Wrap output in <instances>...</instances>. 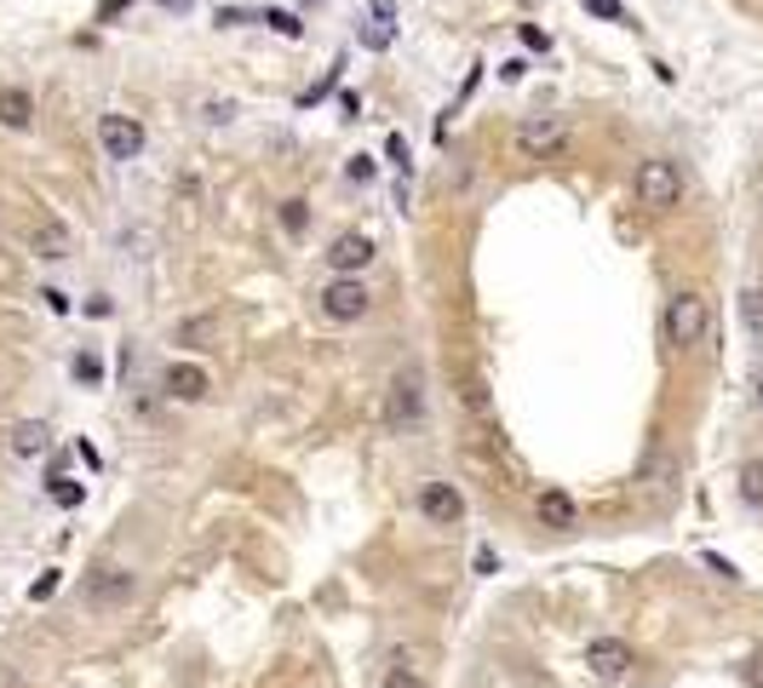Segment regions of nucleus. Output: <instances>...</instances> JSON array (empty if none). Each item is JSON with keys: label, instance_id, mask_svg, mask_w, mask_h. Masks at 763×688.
Wrapping results in <instances>:
<instances>
[{"label": "nucleus", "instance_id": "obj_1", "mask_svg": "<svg viewBox=\"0 0 763 688\" xmlns=\"http://www.w3.org/2000/svg\"><path fill=\"white\" fill-rule=\"evenodd\" d=\"M632 195H638L643 213H672V206L683 201V172H678V161H667V155L638 161V172H632Z\"/></svg>", "mask_w": 763, "mask_h": 688}, {"label": "nucleus", "instance_id": "obj_2", "mask_svg": "<svg viewBox=\"0 0 763 688\" xmlns=\"http://www.w3.org/2000/svg\"><path fill=\"white\" fill-rule=\"evenodd\" d=\"M706 327H712L706 293H672V304H667V344L672 351H694V344L706 338Z\"/></svg>", "mask_w": 763, "mask_h": 688}, {"label": "nucleus", "instance_id": "obj_3", "mask_svg": "<svg viewBox=\"0 0 763 688\" xmlns=\"http://www.w3.org/2000/svg\"><path fill=\"white\" fill-rule=\"evenodd\" d=\"M562 144H569V121H562V115H528L517 127V155H528V161H546Z\"/></svg>", "mask_w": 763, "mask_h": 688}, {"label": "nucleus", "instance_id": "obj_4", "mask_svg": "<svg viewBox=\"0 0 763 688\" xmlns=\"http://www.w3.org/2000/svg\"><path fill=\"white\" fill-rule=\"evenodd\" d=\"M322 316L327 322H362V316H368V287H362V275H339V282H327L322 293Z\"/></svg>", "mask_w": 763, "mask_h": 688}, {"label": "nucleus", "instance_id": "obj_5", "mask_svg": "<svg viewBox=\"0 0 763 688\" xmlns=\"http://www.w3.org/2000/svg\"><path fill=\"white\" fill-rule=\"evenodd\" d=\"M425 419V385L419 373H396L390 378V431H414Z\"/></svg>", "mask_w": 763, "mask_h": 688}, {"label": "nucleus", "instance_id": "obj_6", "mask_svg": "<svg viewBox=\"0 0 763 688\" xmlns=\"http://www.w3.org/2000/svg\"><path fill=\"white\" fill-rule=\"evenodd\" d=\"M98 144H104L110 161H132L144 150V127L132 115H98Z\"/></svg>", "mask_w": 763, "mask_h": 688}, {"label": "nucleus", "instance_id": "obj_7", "mask_svg": "<svg viewBox=\"0 0 763 688\" xmlns=\"http://www.w3.org/2000/svg\"><path fill=\"white\" fill-rule=\"evenodd\" d=\"M87 597L98 608H121V603L139 597V579H132V568H92L87 574Z\"/></svg>", "mask_w": 763, "mask_h": 688}, {"label": "nucleus", "instance_id": "obj_8", "mask_svg": "<svg viewBox=\"0 0 763 688\" xmlns=\"http://www.w3.org/2000/svg\"><path fill=\"white\" fill-rule=\"evenodd\" d=\"M419 516H425V523L454 528L459 516H466V494H459L454 482H425V488H419Z\"/></svg>", "mask_w": 763, "mask_h": 688}, {"label": "nucleus", "instance_id": "obj_9", "mask_svg": "<svg viewBox=\"0 0 763 688\" xmlns=\"http://www.w3.org/2000/svg\"><path fill=\"white\" fill-rule=\"evenodd\" d=\"M322 259H327V270H334V275H362V270L374 264V241H368V235H356V230H345Z\"/></svg>", "mask_w": 763, "mask_h": 688}, {"label": "nucleus", "instance_id": "obj_10", "mask_svg": "<svg viewBox=\"0 0 763 688\" xmlns=\"http://www.w3.org/2000/svg\"><path fill=\"white\" fill-rule=\"evenodd\" d=\"M586 666H591L597 682H620L625 666H632V648H625L620 637H597V643L586 648Z\"/></svg>", "mask_w": 763, "mask_h": 688}, {"label": "nucleus", "instance_id": "obj_11", "mask_svg": "<svg viewBox=\"0 0 763 688\" xmlns=\"http://www.w3.org/2000/svg\"><path fill=\"white\" fill-rule=\"evenodd\" d=\"M161 385H167L173 402H202V396L213 391V378H207V367H195V362H173Z\"/></svg>", "mask_w": 763, "mask_h": 688}, {"label": "nucleus", "instance_id": "obj_12", "mask_svg": "<svg viewBox=\"0 0 763 688\" xmlns=\"http://www.w3.org/2000/svg\"><path fill=\"white\" fill-rule=\"evenodd\" d=\"M0 127L7 132H29L35 127V98L23 87H0Z\"/></svg>", "mask_w": 763, "mask_h": 688}, {"label": "nucleus", "instance_id": "obj_13", "mask_svg": "<svg viewBox=\"0 0 763 688\" xmlns=\"http://www.w3.org/2000/svg\"><path fill=\"white\" fill-rule=\"evenodd\" d=\"M535 510H540V523H546V528H557V534H569V528L580 523V510H574V499L562 494V488H546V494L535 499Z\"/></svg>", "mask_w": 763, "mask_h": 688}, {"label": "nucleus", "instance_id": "obj_14", "mask_svg": "<svg viewBox=\"0 0 763 688\" xmlns=\"http://www.w3.org/2000/svg\"><path fill=\"white\" fill-rule=\"evenodd\" d=\"M29 247H35L41 259H63V253H70V230H63L58 219H47V224H35V235H29Z\"/></svg>", "mask_w": 763, "mask_h": 688}, {"label": "nucleus", "instance_id": "obj_15", "mask_svg": "<svg viewBox=\"0 0 763 688\" xmlns=\"http://www.w3.org/2000/svg\"><path fill=\"white\" fill-rule=\"evenodd\" d=\"M41 447H47V425H41V419H23V425L12 431V454H23V459H35Z\"/></svg>", "mask_w": 763, "mask_h": 688}, {"label": "nucleus", "instance_id": "obj_16", "mask_svg": "<svg viewBox=\"0 0 763 688\" xmlns=\"http://www.w3.org/2000/svg\"><path fill=\"white\" fill-rule=\"evenodd\" d=\"M741 322H746V333L763 344V287H746V293H741Z\"/></svg>", "mask_w": 763, "mask_h": 688}, {"label": "nucleus", "instance_id": "obj_17", "mask_svg": "<svg viewBox=\"0 0 763 688\" xmlns=\"http://www.w3.org/2000/svg\"><path fill=\"white\" fill-rule=\"evenodd\" d=\"M741 499H746V505H763V459H746V465H741Z\"/></svg>", "mask_w": 763, "mask_h": 688}, {"label": "nucleus", "instance_id": "obj_18", "mask_svg": "<svg viewBox=\"0 0 763 688\" xmlns=\"http://www.w3.org/2000/svg\"><path fill=\"white\" fill-rule=\"evenodd\" d=\"M258 23H271L276 34H287V41H298V34H305V23H298L293 12H276V7H258Z\"/></svg>", "mask_w": 763, "mask_h": 688}, {"label": "nucleus", "instance_id": "obj_19", "mask_svg": "<svg viewBox=\"0 0 763 688\" xmlns=\"http://www.w3.org/2000/svg\"><path fill=\"white\" fill-rule=\"evenodd\" d=\"M305 224H311V206L298 201V195L282 201V230H287V235H305Z\"/></svg>", "mask_w": 763, "mask_h": 688}, {"label": "nucleus", "instance_id": "obj_20", "mask_svg": "<svg viewBox=\"0 0 763 688\" xmlns=\"http://www.w3.org/2000/svg\"><path fill=\"white\" fill-rule=\"evenodd\" d=\"M339 75H345V63H334V69H327V75H322V81H316L305 98H298V103H305V110H316V103H322L327 92H339Z\"/></svg>", "mask_w": 763, "mask_h": 688}, {"label": "nucleus", "instance_id": "obj_21", "mask_svg": "<svg viewBox=\"0 0 763 688\" xmlns=\"http://www.w3.org/2000/svg\"><path fill=\"white\" fill-rule=\"evenodd\" d=\"M466 407L477 413V419H482V425L494 419V407H488V391H482V378H466Z\"/></svg>", "mask_w": 763, "mask_h": 688}, {"label": "nucleus", "instance_id": "obj_22", "mask_svg": "<svg viewBox=\"0 0 763 688\" xmlns=\"http://www.w3.org/2000/svg\"><path fill=\"white\" fill-rule=\"evenodd\" d=\"M52 499H58L63 510H75V505L87 499V488H81V482H52Z\"/></svg>", "mask_w": 763, "mask_h": 688}, {"label": "nucleus", "instance_id": "obj_23", "mask_svg": "<svg viewBox=\"0 0 763 688\" xmlns=\"http://www.w3.org/2000/svg\"><path fill=\"white\" fill-rule=\"evenodd\" d=\"M362 47H374V52H385V47H390V23H385V18H374L368 29H362Z\"/></svg>", "mask_w": 763, "mask_h": 688}, {"label": "nucleus", "instance_id": "obj_24", "mask_svg": "<svg viewBox=\"0 0 763 688\" xmlns=\"http://www.w3.org/2000/svg\"><path fill=\"white\" fill-rule=\"evenodd\" d=\"M345 172H350L356 184H368V179H379V161H374V155H350V166H345Z\"/></svg>", "mask_w": 763, "mask_h": 688}, {"label": "nucleus", "instance_id": "obj_25", "mask_svg": "<svg viewBox=\"0 0 763 688\" xmlns=\"http://www.w3.org/2000/svg\"><path fill=\"white\" fill-rule=\"evenodd\" d=\"M580 7H586L591 18H609V23H620V18H625V7H620V0H580Z\"/></svg>", "mask_w": 763, "mask_h": 688}, {"label": "nucleus", "instance_id": "obj_26", "mask_svg": "<svg viewBox=\"0 0 763 688\" xmlns=\"http://www.w3.org/2000/svg\"><path fill=\"white\" fill-rule=\"evenodd\" d=\"M75 378H81V385H98V378H104V362H98V356H75Z\"/></svg>", "mask_w": 763, "mask_h": 688}, {"label": "nucleus", "instance_id": "obj_27", "mask_svg": "<svg viewBox=\"0 0 763 688\" xmlns=\"http://www.w3.org/2000/svg\"><path fill=\"white\" fill-rule=\"evenodd\" d=\"M517 34H522V47H528V52H551V34H546V29H535V23H522Z\"/></svg>", "mask_w": 763, "mask_h": 688}, {"label": "nucleus", "instance_id": "obj_28", "mask_svg": "<svg viewBox=\"0 0 763 688\" xmlns=\"http://www.w3.org/2000/svg\"><path fill=\"white\" fill-rule=\"evenodd\" d=\"M385 155H390V166H403V172H408V138H403V132H390V138H385Z\"/></svg>", "mask_w": 763, "mask_h": 688}, {"label": "nucleus", "instance_id": "obj_29", "mask_svg": "<svg viewBox=\"0 0 763 688\" xmlns=\"http://www.w3.org/2000/svg\"><path fill=\"white\" fill-rule=\"evenodd\" d=\"M385 688H425V682H419V677H414V671H408L403 660H396V671L385 677Z\"/></svg>", "mask_w": 763, "mask_h": 688}, {"label": "nucleus", "instance_id": "obj_30", "mask_svg": "<svg viewBox=\"0 0 763 688\" xmlns=\"http://www.w3.org/2000/svg\"><path fill=\"white\" fill-rule=\"evenodd\" d=\"M52 591H58V574H41L35 585H29V597H35V603H47Z\"/></svg>", "mask_w": 763, "mask_h": 688}, {"label": "nucleus", "instance_id": "obj_31", "mask_svg": "<svg viewBox=\"0 0 763 688\" xmlns=\"http://www.w3.org/2000/svg\"><path fill=\"white\" fill-rule=\"evenodd\" d=\"M522 69H528L522 58H506V63H500V81H522Z\"/></svg>", "mask_w": 763, "mask_h": 688}, {"label": "nucleus", "instance_id": "obj_32", "mask_svg": "<svg viewBox=\"0 0 763 688\" xmlns=\"http://www.w3.org/2000/svg\"><path fill=\"white\" fill-rule=\"evenodd\" d=\"M126 7H132V0H104V7H98V23H110V18L126 12Z\"/></svg>", "mask_w": 763, "mask_h": 688}, {"label": "nucleus", "instance_id": "obj_33", "mask_svg": "<svg viewBox=\"0 0 763 688\" xmlns=\"http://www.w3.org/2000/svg\"><path fill=\"white\" fill-rule=\"evenodd\" d=\"M368 12H374V18H385V23H390V18H396V0H368Z\"/></svg>", "mask_w": 763, "mask_h": 688}, {"label": "nucleus", "instance_id": "obj_34", "mask_svg": "<svg viewBox=\"0 0 763 688\" xmlns=\"http://www.w3.org/2000/svg\"><path fill=\"white\" fill-rule=\"evenodd\" d=\"M706 568H712V574H723V579H735V563H723V557H712V550H706Z\"/></svg>", "mask_w": 763, "mask_h": 688}, {"label": "nucleus", "instance_id": "obj_35", "mask_svg": "<svg viewBox=\"0 0 763 688\" xmlns=\"http://www.w3.org/2000/svg\"><path fill=\"white\" fill-rule=\"evenodd\" d=\"M41 299H47V310H58V316H63V310H70V299H63V293H58V287H47V293H41Z\"/></svg>", "mask_w": 763, "mask_h": 688}, {"label": "nucleus", "instance_id": "obj_36", "mask_svg": "<svg viewBox=\"0 0 763 688\" xmlns=\"http://www.w3.org/2000/svg\"><path fill=\"white\" fill-rule=\"evenodd\" d=\"M195 0H161V12H190Z\"/></svg>", "mask_w": 763, "mask_h": 688}, {"label": "nucleus", "instance_id": "obj_37", "mask_svg": "<svg viewBox=\"0 0 763 688\" xmlns=\"http://www.w3.org/2000/svg\"><path fill=\"white\" fill-rule=\"evenodd\" d=\"M752 396H757V407H763V373H757V385H752Z\"/></svg>", "mask_w": 763, "mask_h": 688}, {"label": "nucleus", "instance_id": "obj_38", "mask_svg": "<svg viewBox=\"0 0 763 688\" xmlns=\"http://www.w3.org/2000/svg\"><path fill=\"white\" fill-rule=\"evenodd\" d=\"M305 7H322V0H305Z\"/></svg>", "mask_w": 763, "mask_h": 688}]
</instances>
